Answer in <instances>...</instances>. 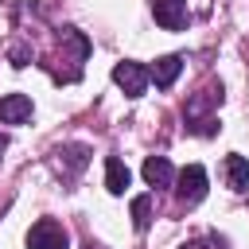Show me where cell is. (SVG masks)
<instances>
[{"mask_svg": "<svg viewBox=\"0 0 249 249\" xmlns=\"http://www.w3.org/2000/svg\"><path fill=\"white\" fill-rule=\"evenodd\" d=\"M218 101H222V86H206L202 93H195L187 101V128L198 132V136H214L218 132V117H210L206 109L218 105Z\"/></svg>", "mask_w": 249, "mask_h": 249, "instance_id": "obj_1", "label": "cell"}, {"mask_svg": "<svg viewBox=\"0 0 249 249\" xmlns=\"http://www.w3.org/2000/svg\"><path fill=\"white\" fill-rule=\"evenodd\" d=\"M66 245H70V233L54 218H39L27 230V249H66Z\"/></svg>", "mask_w": 249, "mask_h": 249, "instance_id": "obj_2", "label": "cell"}, {"mask_svg": "<svg viewBox=\"0 0 249 249\" xmlns=\"http://www.w3.org/2000/svg\"><path fill=\"white\" fill-rule=\"evenodd\" d=\"M113 82H117L128 97H140V93L148 89V82H152V70H144L140 62H117V66H113Z\"/></svg>", "mask_w": 249, "mask_h": 249, "instance_id": "obj_3", "label": "cell"}, {"mask_svg": "<svg viewBox=\"0 0 249 249\" xmlns=\"http://www.w3.org/2000/svg\"><path fill=\"white\" fill-rule=\"evenodd\" d=\"M179 198L187 202V206H195V202H202L206 198V171L198 167V163H187L183 171H179Z\"/></svg>", "mask_w": 249, "mask_h": 249, "instance_id": "obj_4", "label": "cell"}, {"mask_svg": "<svg viewBox=\"0 0 249 249\" xmlns=\"http://www.w3.org/2000/svg\"><path fill=\"white\" fill-rule=\"evenodd\" d=\"M152 16H156V23L167 27V31H179V27H187V19H191L187 0H152Z\"/></svg>", "mask_w": 249, "mask_h": 249, "instance_id": "obj_5", "label": "cell"}, {"mask_svg": "<svg viewBox=\"0 0 249 249\" xmlns=\"http://www.w3.org/2000/svg\"><path fill=\"white\" fill-rule=\"evenodd\" d=\"M31 117V97L27 93H4L0 97V124H23Z\"/></svg>", "mask_w": 249, "mask_h": 249, "instance_id": "obj_6", "label": "cell"}, {"mask_svg": "<svg viewBox=\"0 0 249 249\" xmlns=\"http://www.w3.org/2000/svg\"><path fill=\"white\" fill-rule=\"evenodd\" d=\"M175 171H171V160L167 156H148L144 160V183L148 187H171Z\"/></svg>", "mask_w": 249, "mask_h": 249, "instance_id": "obj_7", "label": "cell"}, {"mask_svg": "<svg viewBox=\"0 0 249 249\" xmlns=\"http://www.w3.org/2000/svg\"><path fill=\"white\" fill-rule=\"evenodd\" d=\"M179 70H183V58H179V54H163V58H156V66H152V82H156L160 89H171V82L179 78Z\"/></svg>", "mask_w": 249, "mask_h": 249, "instance_id": "obj_8", "label": "cell"}, {"mask_svg": "<svg viewBox=\"0 0 249 249\" xmlns=\"http://www.w3.org/2000/svg\"><path fill=\"white\" fill-rule=\"evenodd\" d=\"M128 167L117 160V156H109L105 160V187H109V195H124V187H128Z\"/></svg>", "mask_w": 249, "mask_h": 249, "instance_id": "obj_9", "label": "cell"}, {"mask_svg": "<svg viewBox=\"0 0 249 249\" xmlns=\"http://www.w3.org/2000/svg\"><path fill=\"white\" fill-rule=\"evenodd\" d=\"M226 179H230V187L233 191H245L249 187V160L245 156H226Z\"/></svg>", "mask_w": 249, "mask_h": 249, "instance_id": "obj_10", "label": "cell"}, {"mask_svg": "<svg viewBox=\"0 0 249 249\" xmlns=\"http://www.w3.org/2000/svg\"><path fill=\"white\" fill-rule=\"evenodd\" d=\"M148 222H152V195H136L132 198V226L148 230Z\"/></svg>", "mask_w": 249, "mask_h": 249, "instance_id": "obj_11", "label": "cell"}, {"mask_svg": "<svg viewBox=\"0 0 249 249\" xmlns=\"http://www.w3.org/2000/svg\"><path fill=\"white\" fill-rule=\"evenodd\" d=\"M183 249H202V245H198V241H187V245H183Z\"/></svg>", "mask_w": 249, "mask_h": 249, "instance_id": "obj_12", "label": "cell"}, {"mask_svg": "<svg viewBox=\"0 0 249 249\" xmlns=\"http://www.w3.org/2000/svg\"><path fill=\"white\" fill-rule=\"evenodd\" d=\"M4 148H8V140H4V136H0V152H4Z\"/></svg>", "mask_w": 249, "mask_h": 249, "instance_id": "obj_13", "label": "cell"}, {"mask_svg": "<svg viewBox=\"0 0 249 249\" xmlns=\"http://www.w3.org/2000/svg\"><path fill=\"white\" fill-rule=\"evenodd\" d=\"M86 249H101V245H86Z\"/></svg>", "mask_w": 249, "mask_h": 249, "instance_id": "obj_14", "label": "cell"}]
</instances>
